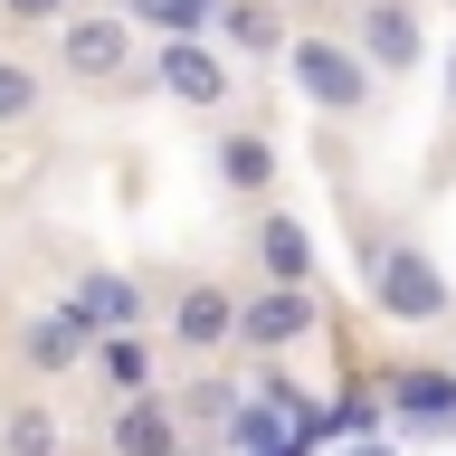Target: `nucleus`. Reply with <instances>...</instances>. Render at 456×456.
Instances as JSON below:
<instances>
[{"instance_id":"nucleus-1","label":"nucleus","mask_w":456,"mask_h":456,"mask_svg":"<svg viewBox=\"0 0 456 456\" xmlns=\"http://www.w3.org/2000/svg\"><path fill=\"white\" fill-rule=\"evenodd\" d=\"M276 67L295 77V95H305L323 124H362V114L380 105V77L362 67V48H352L342 28H285Z\"/></svg>"},{"instance_id":"nucleus-2","label":"nucleus","mask_w":456,"mask_h":456,"mask_svg":"<svg viewBox=\"0 0 456 456\" xmlns=\"http://www.w3.org/2000/svg\"><path fill=\"white\" fill-rule=\"evenodd\" d=\"M142 67V28L105 0H77L67 20L48 28V77L57 86H134Z\"/></svg>"},{"instance_id":"nucleus-3","label":"nucleus","mask_w":456,"mask_h":456,"mask_svg":"<svg viewBox=\"0 0 456 456\" xmlns=\"http://www.w3.org/2000/svg\"><path fill=\"white\" fill-rule=\"evenodd\" d=\"M370 305L390 314V323H409V333H437L456 314V285L419 238H370Z\"/></svg>"},{"instance_id":"nucleus-4","label":"nucleus","mask_w":456,"mask_h":456,"mask_svg":"<svg viewBox=\"0 0 456 456\" xmlns=\"http://www.w3.org/2000/svg\"><path fill=\"white\" fill-rule=\"evenodd\" d=\"M333 305H323V285H238V342L228 352H256V362H285V352H305L323 342Z\"/></svg>"},{"instance_id":"nucleus-5","label":"nucleus","mask_w":456,"mask_h":456,"mask_svg":"<svg viewBox=\"0 0 456 456\" xmlns=\"http://www.w3.org/2000/svg\"><path fill=\"white\" fill-rule=\"evenodd\" d=\"M152 323H162L152 342H171L181 362H219L228 342H238V285L191 276V285H171V305H152Z\"/></svg>"},{"instance_id":"nucleus-6","label":"nucleus","mask_w":456,"mask_h":456,"mask_svg":"<svg viewBox=\"0 0 456 456\" xmlns=\"http://www.w3.org/2000/svg\"><path fill=\"white\" fill-rule=\"evenodd\" d=\"M352 10V48H362V67L380 86L390 77H419V57H428V20H419V0H342Z\"/></svg>"},{"instance_id":"nucleus-7","label":"nucleus","mask_w":456,"mask_h":456,"mask_svg":"<svg viewBox=\"0 0 456 456\" xmlns=\"http://www.w3.org/2000/svg\"><path fill=\"white\" fill-rule=\"evenodd\" d=\"M57 314H67L86 342L95 333H152V295H142L124 266H77V276L57 285Z\"/></svg>"},{"instance_id":"nucleus-8","label":"nucleus","mask_w":456,"mask_h":456,"mask_svg":"<svg viewBox=\"0 0 456 456\" xmlns=\"http://www.w3.org/2000/svg\"><path fill=\"white\" fill-rule=\"evenodd\" d=\"M152 86H162L171 105H191V114H228L238 67H228L209 38H162V48H152Z\"/></svg>"},{"instance_id":"nucleus-9","label":"nucleus","mask_w":456,"mask_h":456,"mask_svg":"<svg viewBox=\"0 0 456 456\" xmlns=\"http://www.w3.org/2000/svg\"><path fill=\"white\" fill-rule=\"evenodd\" d=\"M248 256H256V285H314V276H323V238H314L295 209H276V200H256Z\"/></svg>"},{"instance_id":"nucleus-10","label":"nucleus","mask_w":456,"mask_h":456,"mask_svg":"<svg viewBox=\"0 0 456 456\" xmlns=\"http://www.w3.org/2000/svg\"><path fill=\"white\" fill-rule=\"evenodd\" d=\"M380 409H390L399 437H409V428H456V370L447 362H399V370H380Z\"/></svg>"},{"instance_id":"nucleus-11","label":"nucleus","mask_w":456,"mask_h":456,"mask_svg":"<svg viewBox=\"0 0 456 456\" xmlns=\"http://www.w3.org/2000/svg\"><path fill=\"white\" fill-rule=\"evenodd\" d=\"M285 28H295V20H285L276 0H209V38H219L228 67H276Z\"/></svg>"},{"instance_id":"nucleus-12","label":"nucleus","mask_w":456,"mask_h":456,"mask_svg":"<svg viewBox=\"0 0 456 456\" xmlns=\"http://www.w3.org/2000/svg\"><path fill=\"white\" fill-rule=\"evenodd\" d=\"M209 171H219L228 200H266V191H276V171H285V152H276V134H256V124H219Z\"/></svg>"},{"instance_id":"nucleus-13","label":"nucleus","mask_w":456,"mask_h":456,"mask_svg":"<svg viewBox=\"0 0 456 456\" xmlns=\"http://www.w3.org/2000/svg\"><path fill=\"white\" fill-rule=\"evenodd\" d=\"M86 370L105 380V399H142V390H162V342L152 333H95Z\"/></svg>"},{"instance_id":"nucleus-14","label":"nucleus","mask_w":456,"mask_h":456,"mask_svg":"<svg viewBox=\"0 0 456 456\" xmlns=\"http://www.w3.org/2000/svg\"><path fill=\"white\" fill-rule=\"evenodd\" d=\"M171 447H181V419H171V390L114 399V419H105V456H171Z\"/></svg>"},{"instance_id":"nucleus-15","label":"nucleus","mask_w":456,"mask_h":456,"mask_svg":"<svg viewBox=\"0 0 456 456\" xmlns=\"http://www.w3.org/2000/svg\"><path fill=\"white\" fill-rule=\"evenodd\" d=\"M20 362L38 370V380H77L86 370V333L57 305H38V314H20Z\"/></svg>"},{"instance_id":"nucleus-16","label":"nucleus","mask_w":456,"mask_h":456,"mask_svg":"<svg viewBox=\"0 0 456 456\" xmlns=\"http://www.w3.org/2000/svg\"><path fill=\"white\" fill-rule=\"evenodd\" d=\"M57 95V77L38 67L28 48H0V134H20V124H38Z\"/></svg>"},{"instance_id":"nucleus-17","label":"nucleus","mask_w":456,"mask_h":456,"mask_svg":"<svg viewBox=\"0 0 456 456\" xmlns=\"http://www.w3.org/2000/svg\"><path fill=\"white\" fill-rule=\"evenodd\" d=\"M0 456H67V428H57L48 399H10L0 409Z\"/></svg>"},{"instance_id":"nucleus-18","label":"nucleus","mask_w":456,"mask_h":456,"mask_svg":"<svg viewBox=\"0 0 456 456\" xmlns=\"http://www.w3.org/2000/svg\"><path fill=\"white\" fill-rule=\"evenodd\" d=\"M238 399H248L238 380H219V370H200L191 390L171 399V419H181V437H191V428H228V419H238Z\"/></svg>"},{"instance_id":"nucleus-19","label":"nucleus","mask_w":456,"mask_h":456,"mask_svg":"<svg viewBox=\"0 0 456 456\" xmlns=\"http://www.w3.org/2000/svg\"><path fill=\"white\" fill-rule=\"evenodd\" d=\"M134 28H162V38H209V0H105Z\"/></svg>"},{"instance_id":"nucleus-20","label":"nucleus","mask_w":456,"mask_h":456,"mask_svg":"<svg viewBox=\"0 0 456 456\" xmlns=\"http://www.w3.org/2000/svg\"><path fill=\"white\" fill-rule=\"evenodd\" d=\"M67 10H77V0H0V20H10V28H57Z\"/></svg>"},{"instance_id":"nucleus-21","label":"nucleus","mask_w":456,"mask_h":456,"mask_svg":"<svg viewBox=\"0 0 456 456\" xmlns=\"http://www.w3.org/2000/svg\"><path fill=\"white\" fill-rule=\"evenodd\" d=\"M333 456H399V437H390V428H362V437H342Z\"/></svg>"},{"instance_id":"nucleus-22","label":"nucleus","mask_w":456,"mask_h":456,"mask_svg":"<svg viewBox=\"0 0 456 456\" xmlns=\"http://www.w3.org/2000/svg\"><path fill=\"white\" fill-rule=\"evenodd\" d=\"M285 20H323V10H342V0H276Z\"/></svg>"},{"instance_id":"nucleus-23","label":"nucleus","mask_w":456,"mask_h":456,"mask_svg":"<svg viewBox=\"0 0 456 456\" xmlns=\"http://www.w3.org/2000/svg\"><path fill=\"white\" fill-rule=\"evenodd\" d=\"M171 456H228V447H219V437H181Z\"/></svg>"},{"instance_id":"nucleus-24","label":"nucleus","mask_w":456,"mask_h":456,"mask_svg":"<svg viewBox=\"0 0 456 456\" xmlns=\"http://www.w3.org/2000/svg\"><path fill=\"white\" fill-rule=\"evenodd\" d=\"M447 95H456V77H447Z\"/></svg>"}]
</instances>
